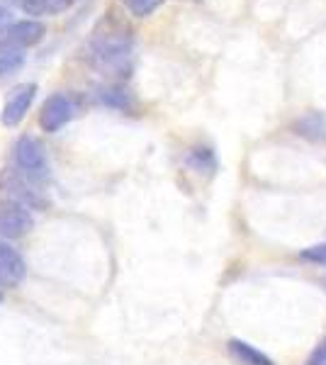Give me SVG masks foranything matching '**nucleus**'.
Wrapping results in <instances>:
<instances>
[{
	"label": "nucleus",
	"instance_id": "14",
	"mask_svg": "<svg viewBox=\"0 0 326 365\" xmlns=\"http://www.w3.org/2000/svg\"><path fill=\"white\" fill-rule=\"evenodd\" d=\"M122 5L136 17H146L163 5V0H122Z\"/></svg>",
	"mask_w": 326,
	"mask_h": 365
},
{
	"label": "nucleus",
	"instance_id": "19",
	"mask_svg": "<svg viewBox=\"0 0 326 365\" xmlns=\"http://www.w3.org/2000/svg\"><path fill=\"white\" fill-rule=\"evenodd\" d=\"M0 302H3V295H0Z\"/></svg>",
	"mask_w": 326,
	"mask_h": 365
},
{
	"label": "nucleus",
	"instance_id": "11",
	"mask_svg": "<svg viewBox=\"0 0 326 365\" xmlns=\"http://www.w3.org/2000/svg\"><path fill=\"white\" fill-rule=\"evenodd\" d=\"M297 129H300V134H305V137L324 139L326 137V120L319 115H307L297 125Z\"/></svg>",
	"mask_w": 326,
	"mask_h": 365
},
{
	"label": "nucleus",
	"instance_id": "2",
	"mask_svg": "<svg viewBox=\"0 0 326 365\" xmlns=\"http://www.w3.org/2000/svg\"><path fill=\"white\" fill-rule=\"evenodd\" d=\"M0 190L8 195V200H15L20 205H29V207H41L44 210L49 205V200L44 197V192L39 190V185L34 180H29L27 175H22L20 170L5 168L0 175Z\"/></svg>",
	"mask_w": 326,
	"mask_h": 365
},
{
	"label": "nucleus",
	"instance_id": "10",
	"mask_svg": "<svg viewBox=\"0 0 326 365\" xmlns=\"http://www.w3.org/2000/svg\"><path fill=\"white\" fill-rule=\"evenodd\" d=\"M71 5H73V0H25L22 8L29 15H58L68 10Z\"/></svg>",
	"mask_w": 326,
	"mask_h": 365
},
{
	"label": "nucleus",
	"instance_id": "17",
	"mask_svg": "<svg viewBox=\"0 0 326 365\" xmlns=\"http://www.w3.org/2000/svg\"><path fill=\"white\" fill-rule=\"evenodd\" d=\"M307 365H326V336L319 341V346L312 351V356L307 358Z\"/></svg>",
	"mask_w": 326,
	"mask_h": 365
},
{
	"label": "nucleus",
	"instance_id": "7",
	"mask_svg": "<svg viewBox=\"0 0 326 365\" xmlns=\"http://www.w3.org/2000/svg\"><path fill=\"white\" fill-rule=\"evenodd\" d=\"M27 275L25 258L10 244L0 241V287H17Z\"/></svg>",
	"mask_w": 326,
	"mask_h": 365
},
{
	"label": "nucleus",
	"instance_id": "8",
	"mask_svg": "<svg viewBox=\"0 0 326 365\" xmlns=\"http://www.w3.org/2000/svg\"><path fill=\"white\" fill-rule=\"evenodd\" d=\"M41 37H44V25H39V22H32V20H25V22H17V25H10L8 32H5V42L17 46V49H22V46L37 44Z\"/></svg>",
	"mask_w": 326,
	"mask_h": 365
},
{
	"label": "nucleus",
	"instance_id": "6",
	"mask_svg": "<svg viewBox=\"0 0 326 365\" xmlns=\"http://www.w3.org/2000/svg\"><path fill=\"white\" fill-rule=\"evenodd\" d=\"M34 93H37V86L34 83H22L10 91L8 100L3 105V113H0V122L5 127H15L25 120V115L29 113L34 103Z\"/></svg>",
	"mask_w": 326,
	"mask_h": 365
},
{
	"label": "nucleus",
	"instance_id": "13",
	"mask_svg": "<svg viewBox=\"0 0 326 365\" xmlns=\"http://www.w3.org/2000/svg\"><path fill=\"white\" fill-rule=\"evenodd\" d=\"M25 63V54L20 49H10L0 54V76H10Z\"/></svg>",
	"mask_w": 326,
	"mask_h": 365
},
{
	"label": "nucleus",
	"instance_id": "3",
	"mask_svg": "<svg viewBox=\"0 0 326 365\" xmlns=\"http://www.w3.org/2000/svg\"><path fill=\"white\" fill-rule=\"evenodd\" d=\"M15 161L22 175H27L29 180L39 182L49 178V166H46V154L44 146L39 144L34 137H20V141L15 144Z\"/></svg>",
	"mask_w": 326,
	"mask_h": 365
},
{
	"label": "nucleus",
	"instance_id": "9",
	"mask_svg": "<svg viewBox=\"0 0 326 365\" xmlns=\"http://www.w3.org/2000/svg\"><path fill=\"white\" fill-rule=\"evenodd\" d=\"M229 353L234 356L236 363L241 365H272V361L265 353H260L258 349H253L251 344H246V341H229Z\"/></svg>",
	"mask_w": 326,
	"mask_h": 365
},
{
	"label": "nucleus",
	"instance_id": "18",
	"mask_svg": "<svg viewBox=\"0 0 326 365\" xmlns=\"http://www.w3.org/2000/svg\"><path fill=\"white\" fill-rule=\"evenodd\" d=\"M10 22V10L8 8H0V27H5Z\"/></svg>",
	"mask_w": 326,
	"mask_h": 365
},
{
	"label": "nucleus",
	"instance_id": "12",
	"mask_svg": "<svg viewBox=\"0 0 326 365\" xmlns=\"http://www.w3.org/2000/svg\"><path fill=\"white\" fill-rule=\"evenodd\" d=\"M100 100H103L105 105H110V108H117V110L132 108V98H129V93L122 91V88H108V91H103Z\"/></svg>",
	"mask_w": 326,
	"mask_h": 365
},
{
	"label": "nucleus",
	"instance_id": "16",
	"mask_svg": "<svg viewBox=\"0 0 326 365\" xmlns=\"http://www.w3.org/2000/svg\"><path fill=\"white\" fill-rule=\"evenodd\" d=\"M302 258L310 263H317V266H326V244H317L305 249L302 251Z\"/></svg>",
	"mask_w": 326,
	"mask_h": 365
},
{
	"label": "nucleus",
	"instance_id": "15",
	"mask_svg": "<svg viewBox=\"0 0 326 365\" xmlns=\"http://www.w3.org/2000/svg\"><path fill=\"white\" fill-rule=\"evenodd\" d=\"M190 166L195 168V170H215V156H212V151L210 149H195V151H190Z\"/></svg>",
	"mask_w": 326,
	"mask_h": 365
},
{
	"label": "nucleus",
	"instance_id": "4",
	"mask_svg": "<svg viewBox=\"0 0 326 365\" xmlns=\"http://www.w3.org/2000/svg\"><path fill=\"white\" fill-rule=\"evenodd\" d=\"M34 217L15 200H0V239H20L32 232Z\"/></svg>",
	"mask_w": 326,
	"mask_h": 365
},
{
	"label": "nucleus",
	"instance_id": "1",
	"mask_svg": "<svg viewBox=\"0 0 326 365\" xmlns=\"http://www.w3.org/2000/svg\"><path fill=\"white\" fill-rule=\"evenodd\" d=\"M91 58L108 73H124L132 58V32L112 17L103 20L91 37Z\"/></svg>",
	"mask_w": 326,
	"mask_h": 365
},
{
	"label": "nucleus",
	"instance_id": "5",
	"mask_svg": "<svg viewBox=\"0 0 326 365\" xmlns=\"http://www.w3.org/2000/svg\"><path fill=\"white\" fill-rule=\"evenodd\" d=\"M71 117H73V103H71V98L63 96V93H54V96H49L44 100V105H41L39 127L44 132L54 134L66 125Z\"/></svg>",
	"mask_w": 326,
	"mask_h": 365
}]
</instances>
